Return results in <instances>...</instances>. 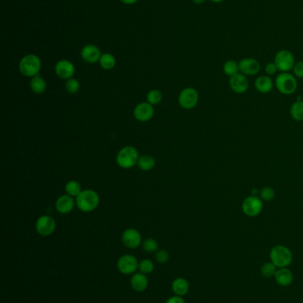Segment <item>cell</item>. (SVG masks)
Segmentation results:
<instances>
[{"label": "cell", "instance_id": "obj_1", "mask_svg": "<svg viewBox=\"0 0 303 303\" xmlns=\"http://www.w3.org/2000/svg\"><path fill=\"white\" fill-rule=\"evenodd\" d=\"M99 204V194L91 189L81 191L80 195L76 197V205L80 210L85 213L95 210Z\"/></svg>", "mask_w": 303, "mask_h": 303}, {"label": "cell", "instance_id": "obj_2", "mask_svg": "<svg viewBox=\"0 0 303 303\" xmlns=\"http://www.w3.org/2000/svg\"><path fill=\"white\" fill-rule=\"evenodd\" d=\"M275 86L279 93L283 95H291L296 92L298 83L293 74L284 72L277 76L275 80Z\"/></svg>", "mask_w": 303, "mask_h": 303}, {"label": "cell", "instance_id": "obj_3", "mask_svg": "<svg viewBox=\"0 0 303 303\" xmlns=\"http://www.w3.org/2000/svg\"><path fill=\"white\" fill-rule=\"evenodd\" d=\"M41 69V60L34 54H28L20 59L19 64L20 73L26 77H34Z\"/></svg>", "mask_w": 303, "mask_h": 303}, {"label": "cell", "instance_id": "obj_4", "mask_svg": "<svg viewBox=\"0 0 303 303\" xmlns=\"http://www.w3.org/2000/svg\"><path fill=\"white\" fill-rule=\"evenodd\" d=\"M139 153L138 151L134 147H124L120 150L117 154V163L118 165L124 169L128 170L134 168L135 165H137V162L139 160Z\"/></svg>", "mask_w": 303, "mask_h": 303}, {"label": "cell", "instance_id": "obj_5", "mask_svg": "<svg viewBox=\"0 0 303 303\" xmlns=\"http://www.w3.org/2000/svg\"><path fill=\"white\" fill-rule=\"evenodd\" d=\"M270 260L276 267L285 268L293 261V254L288 247L284 246H276L270 251Z\"/></svg>", "mask_w": 303, "mask_h": 303}, {"label": "cell", "instance_id": "obj_6", "mask_svg": "<svg viewBox=\"0 0 303 303\" xmlns=\"http://www.w3.org/2000/svg\"><path fill=\"white\" fill-rule=\"evenodd\" d=\"M263 210V200L257 196H249L243 200L242 211L248 217H256Z\"/></svg>", "mask_w": 303, "mask_h": 303}, {"label": "cell", "instance_id": "obj_7", "mask_svg": "<svg viewBox=\"0 0 303 303\" xmlns=\"http://www.w3.org/2000/svg\"><path fill=\"white\" fill-rule=\"evenodd\" d=\"M274 63L277 65L280 73L289 72L293 70L295 65V59L293 54L288 50H280L275 55Z\"/></svg>", "mask_w": 303, "mask_h": 303}, {"label": "cell", "instance_id": "obj_8", "mask_svg": "<svg viewBox=\"0 0 303 303\" xmlns=\"http://www.w3.org/2000/svg\"><path fill=\"white\" fill-rule=\"evenodd\" d=\"M199 100V94L196 89L192 87L185 88L180 93L178 103L180 107L190 110L197 107Z\"/></svg>", "mask_w": 303, "mask_h": 303}, {"label": "cell", "instance_id": "obj_9", "mask_svg": "<svg viewBox=\"0 0 303 303\" xmlns=\"http://www.w3.org/2000/svg\"><path fill=\"white\" fill-rule=\"evenodd\" d=\"M56 228L55 220L50 215H42L36 222V230L39 234L46 237L53 234Z\"/></svg>", "mask_w": 303, "mask_h": 303}, {"label": "cell", "instance_id": "obj_10", "mask_svg": "<svg viewBox=\"0 0 303 303\" xmlns=\"http://www.w3.org/2000/svg\"><path fill=\"white\" fill-rule=\"evenodd\" d=\"M239 72L246 76H256L261 70V64L254 58H244L239 62Z\"/></svg>", "mask_w": 303, "mask_h": 303}, {"label": "cell", "instance_id": "obj_11", "mask_svg": "<svg viewBox=\"0 0 303 303\" xmlns=\"http://www.w3.org/2000/svg\"><path fill=\"white\" fill-rule=\"evenodd\" d=\"M229 84L231 91L238 94H243L247 92L249 88L248 79L246 76L240 72L229 77Z\"/></svg>", "mask_w": 303, "mask_h": 303}, {"label": "cell", "instance_id": "obj_12", "mask_svg": "<svg viewBox=\"0 0 303 303\" xmlns=\"http://www.w3.org/2000/svg\"><path fill=\"white\" fill-rule=\"evenodd\" d=\"M154 108L149 102L138 104L134 110V116L137 121L145 122L149 121L154 115Z\"/></svg>", "mask_w": 303, "mask_h": 303}, {"label": "cell", "instance_id": "obj_13", "mask_svg": "<svg viewBox=\"0 0 303 303\" xmlns=\"http://www.w3.org/2000/svg\"><path fill=\"white\" fill-rule=\"evenodd\" d=\"M55 74L63 80L72 78L75 74V67L72 62L68 59L59 60L55 65Z\"/></svg>", "mask_w": 303, "mask_h": 303}, {"label": "cell", "instance_id": "obj_14", "mask_svg": "<svg viewBox=\"0 0 303 303\" xmlns=\"http://www.w3.org/2000/svg\"><path fill=\"white\" fill-rule=\"evenodd\" d=\"M139 267V264L137 259L129 254L123 255L120 257L118 263V268L120 272L123 274H132Z\"/></svg>", "mask_w": 303, "mask_h": 303}, {"label": "cell", "instance_id": "obj_15", "mask_svg": "<svg viewBox=\"0 0 303 303\" xmlns=\"http://www.w3.org/2000/svg\"><path fill=\"white\" fill-rule=\"evenodd\" d=\"M122 241L126 247L134 249L141 243V236L138 230L130 228L124 230L122 235Z\"/></svg>", "mask_w": 303, "mask_h": 303}, {"label": "cell", "instance_id": "obj_16", "mask_svg": "<svg viewBox=\"0 0 303 303\" xmlns=\"http://www.w3.org/2000/svg\"><path fill=\"white\" fill-rule=\"evenodd\" d=\"M76 201H74L73 197L64 194L59 197V199L55 202V209L60 214L66 215L74 209Z\"/></svg>", "mask_w": 303, "mask_h": 303}, {"label": "cell", "instance_id": "obj_17", "mask_svg": "<svg viewBox=\"0 0 303 303\" xmlns=\"http://www.w3.org/2000/svg\"><path fill=\"white\" fill-rule=\"evenodd\" d=\"M81 57L87 63H96L101 57V50L95 44H87L81 51Z\"/></svg>", "mask_w": 303, "mask_h": 303}, {"label": "cell", "instance_id": "obj_18", "mask_svg": "<svg viewBox=\"0 0 303 303\" xmlns=\"http://www.w3.org/2000/svg\"><path fill=\"white\" fill-rule=\"evenodd\" d=\"M254 87L259 93H270L274 88L273 80L268 76H261L255 80Z\"/></svg>", "mask_w": 303, "mask_h": 303}, {"label": "cell", "instance_id": "obj_19", "mask_svg": "<svg viewBox=\"0 0 303 303\" xmlns=\"http://www.w3.org/2000/svg\"><path fill=\"white\" fill-rule=\"evenodd\" d=\"M275 279L277 283L279 285L282 286H287L290 285L293 280V276L292 271L288 269L285 268H281L279 270H277L276 275H275Z\"/></svg>", "mask_w": 303, "mask_h": 303}, {"label": "cell", "instance_id": "obj_20", "mask_svg": "<svg viewBox=\"0 0 303 303\" xmlns=\"http://www.w3.org/2000/svg\"><path fill=\"white\" fill-rule=\"evenodd\" d=\"M132 287L137 292H143L148 286V279L144 274H135L131 279Z\"/></svg>", "mask_w": 303, "mask_h": 303}, {"label": "cell", "instance_id": "obj_21", "mask_svg": "<svg viewBox=\"0 0 303 303\" xmlns=\"http://www.w3.org/2000/svg\"><path fill=\"white\" fill-rule=\"evenodd\" d=\"M30 86L31 91L38 95L45 93L47 87L45 79L41 77L40 75L32 77V79L30 80Z\"/></svg>", "mask_w": 303, "mask_h": 303}, {"label": "cell", "instance_id": "obj_22", "mask_svg": "<svg viewBox=\"0 0 303 303\" xmlns=\"http://www.w3.org/2000/svg\"><path fill=\"white\" fill-rule=\"evenodd\" d=\"M172 288L178 296H183L189 292V284L186 279L178 278L173 282Z\"/></svg>", "mask_w": 303, "mask_h": 303}, {"label": "cell", "instance_id": "obj_23", "mask_svg": "<svg viewBox=\"0 0 303 303\" xmlns=\"http://www.w3.org/2000/svg\"><path fill=\"white\" fill-rule=\"evenodd\" d=\"M156 165V161L154 158L150 155H142L139 158L138 162H137V166L143 171H149L151 170L154 169Z\"/></svg>", "mask_w": 303, "mask_h": 303}, {"label": "cell", "instance_id": "obj_24", "mask_svg": "<svg viewBox=\"0 0 303 303\" xmlns=\"http://www.w3.org/2000/svg\"><path fill=\"white\" fill-rule=\"evenodd\" d=\"M290 114L296 122H303V100H297L290 108Z\"/></svg>", "mask_w": 303, "mask_h": 303}, {"label": "cell", "instance_id": "obj_25", "mask_svg": "<svg viewBox=\"0 0 303 303\" xmlns=\"http://www.w3.org/2000/svg\"><path fill=\"white\" fill-rule=\"evenodd\" d=\"M99 62L101 69H105V70H110V69H113L115 65H116V59L112 54H101V57L100 59Z\"/></svg>", "mask_w": 303, "mask_h": 303}, {"label": "cell", "instance_id": "obj_26", "mask_svg": "<svg viewBox=\"0 0 303 303\" xmlns=\"http://www.w3.org/2000/svg\"><path fill=\"white\" fill-rule=\"evenodd\" d=\"M223 72L229 77H231L234 75L239 73V62H237L233 59L227 60L223 65Z\"/></svg>", "mask_w": 303, "mask_h": 303}, {"label": "cell", "instance_id": "obj_27", "mask_svg": "<svg viewBox=\"0 0 303 303\" xmlns=\"http://www.w3.org/2000/svg\"><path fill=\"white\" fill-rule=\"evenodd\" d=\"M65 191L68 195L71 196V197H78L80 195V192L82 191L81 185L78 181L70 180L65 186Z\"/></svg>", "mask_w": 303, "mask_h": 303}, {"label": "cell", "instance_id": "obj_28", "mask_svg": "<svg viewBox=\"0 0 303 303\" xmlns=\"http://www.w3.org/2000/svg\"><path fill=\"white\" fill-rule=\"evenodd\" d=\"M276 197V191L270 186H265L260 191V198L263 201H273Z\"/></svg>", "mask_w": 303, "mask_h": 303}, {"label": "cell", "instance_id": "obj_29", "mask_svg": "<svg viewBox=\"0 0 303 303\" xmlns=\"http://www.w3.org/2000/svg\"><path fill=\"white\" fill-rule=\"evenodd\" d=\"M162 99H163V95L159 90H151L147 94V102L151 104L152 106L158 105L162 101Z\"/></svg>", "mask_w": 303, "mask_h": 303}, {"label": "cell", "instance_id": "obj_30", "mask_svg": "<svg viewBox=\"0 0 303 303\" xmlns=\"http://www.w3.org/2000/svg\"><path fill=\"white\" fill-rule=\"evenodd\" d=\"M261 272L265 278H272L277 272V267L273 263H266L263 265Z\"/></svg>", "mask_w": 303, "mask_h": 303}, {"label": "cell", "instance_id": "obj_31", "mask_svg": "<svg viewBox=\"0 0 303 303\" xmlns=\"http://www.w3.org/2000/svg\"><path fill=\"white\" fill-rule=\"evenodd\" d=\"M65 88L70 94H76L80 91V82L75 78L68 79L65 83Z\"/></svg>", "mask_w": 303, "mask_h": 303}, {"label": "cell", "instance_id": "obj_32", "mask_svg": "<svg viewBox=\"0 0 303 303\" xmlns=\"http://www.w3.org/2000/svg\"><path fill=\"white\" fill-rule=\"evenodd\" d=\"M142 245H143V248L147 252H149V253L155 252L159 247V244H158L157 240H154V239H151V238L145 240Z\"/></svg>", "mask_w": 303, "mask_h": 303}, {"label": "cell", "instance_id": "obj_33", "mask_svg": "<svg viewBox=\"0 0 303 303\" xmlns=\"http://www.w3.org/2000/svg\"><path fill=\"white\" fill-rule=\"evenodd\" d=\"M139 269L143 274H149L152 272L154 269V265L149 260H143L139 264Z\"/></svg>", "mask_w": 303, "mask_h": 303}, {"label": "cell", "instance_id": "obj_34", "mask_svg": "<svg viewBox=\"0 0 303 303\" xmlns=\"http://www.w3.org/2000/svg\"><path fill=\"white\" fill-rule=\"evenodd\" d=\"M293 75L297 78H303V60L296 62L293 69Z\"/></svg>", "mask_w": 303, "mask_h": 303}, {"label": "cell", "instance_id": "obj_35", "mask_svg": "<svg viewBox=\"0 0 303 303\" xmlns=\"http://www.w3.org/2000/svg\"><path fill=\"white\" fill-rule=\"evenodd\" d=\"M169 259V254L165 250H160L156 254V260L159 264H165Z\"/></svg>", "mask_w": 303, "mask_h": 303}, {"label": "cell", "instance_id": "obj_36", "mask_svg": "<svg viewBox=\"0 0 303 303\" xmlns=\"http://www.w3.org/2000/svg\"><path fill=\"white\" fill-rule=\"evenodd\" d=\"M264 70H265V73L267 74V76H274V75H276V74L279 72V69H278L277 65L274 63V62H269V63L267 64L265 66Z\"/></svg>", "mask_w": 303, "mask_h": 303}, {"label": "cell", "instance_id": "obj_37", "mask_svg": "<svg viewBox=\"0 0 303 303\" xmlns=\"http://www.w3.org/2000/svg\"><path fill=\"white\" fill-rule=\"evenodd\" d=\"M166 303H185V302L181 296L177 295V296H174V297L168 299Z\"/></svg>", "mask_w": 303, "mask_h": 303}, {"label": "cell", "instance_id": "obj_38", "mask_svg": "<svg viewBox=\"0 0 303 303\" xmlns=\"http://www.w3.org/2000/svg\"><path fill=\"white\" fill-rule=\"evenodd\" d=\"M124 4H126V5H132V4H134V3H136L138 0H121Z\"/></svg>", "mask_w": 303, "mask_h": 303}, {"label": "cell", "instance_id": "obj_39", "mask_svg": "<svg viewBox=\"0 0 303 303\" xmlns=\"http://www.w3.org/2000/svg\"><path fill=\"white\" fill-rule=\"evenodd\" d=\"M192 1L197 5H201V4H203V3L205 2V0H192Z\"/></svg>", "mask_w": 303, "mask_h": 303}, {"label": "cell", "instance_id": "obj_40", "mask_svg": "<svg viewBox=\"0 0 303 303\" xmlns=\"http://www.w3.org/2000/svg\"><path fill=\"white\" fill-rule=\"evenodd\" d=\"M210 1L213 3H215V4H219V3H222L224 0H210Z\"/></svg>", "mask_w": 303, "mask_h": 303}, {"label": "cell", "instance_id": "obj_41", "mask_svg": "<svg viewBox=\"0 0 303 303\" xmlns=\"http://www.w3.org/2000/svg\"></svg>", "mask_w": 303, "mask_h": 303}]
</instances>
